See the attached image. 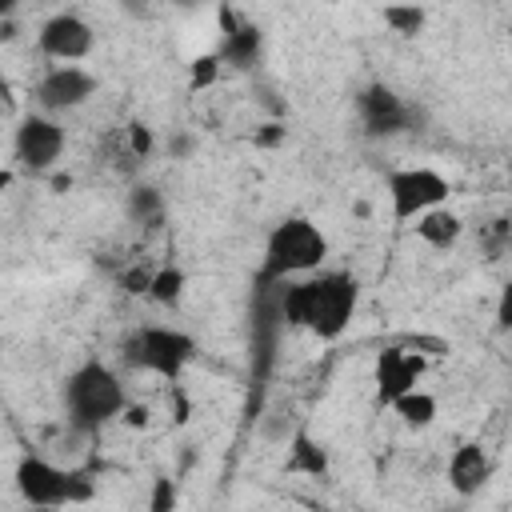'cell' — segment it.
Listing matches in <instances>:
<instances>
[{
    "label": "cell",
    "mask_w": 512,
    "mask_h": 512,
    "mask_svg": "<svg viewBox=\"0 0 512 512\" xmlns=\"http://www.w3.org/2000/svg\"><path fill=\"white\" fill-rule=\"evenodd\" d=\"M356 304H360V280L348 268H320L304 280L276 288L280 320L288 328L316 336L320 344H332L348 332Z\"/></svg>",
    "instance_id": "obj_1"
},
{
    "label": "cell",
    "mask_w": 512,
    "mask_h": 512,
    "mask_svg": "<svg viewBox=\"0 0 512 512\" xmlns=\"http://www.w3.org/2000/svg\"><path fill=\"white\" fill-rule=\"evenodd\" d=\"M328 256H332V240L312 216H284L264 236L256 288L260 292H276V288H284L292 280H304V276L320 272L328 264Z\"/></svg>",
    "instance_id": "obj_2"
},
{
    "label": "cell",
    "mask_w": 512,
    "mask_h": 512,
    "mask_svg": "<svg viewBox=\"0 0 512 512\" xmlns=\"http://www.w3.org/2000/svg\"><path fill=\"white\" fill-rule=\"evenodd\" d=\"M60 408H64L68 428H76L84 436H96L100 428H108L112 420H120L128 412L124 376L104 360H84L64 376Z\"/></svg>",
    "instance_id": "obj_3"
},
{
    "label": "cell",
    "mask_w": 512,
    "mask_h": 512,
    "mask_svg": "<svg viewBox=\"0 0 512 512\" xmlns=\"http://www.w3.org/2000/svg\"><path fill=\"white\" fill-rule=\"evenodd\" d=\"M200 356L196 336L172 328V324H140L128 328V336L120 340V360L128 372H148L164 384H180V376L188 372V364Z\"/></svg>",
    "instance_id": "obj_4"
},
{
    "label": "cell",
    "mask_w": 512,
    "mask_h": 512,
    "mask_svg": "<svg viewBox=\"0 0 512 512\" xmlns=\"http://www.w3.org/2000/svg\"><path fill=\"white\" fill-rule=\"evenodd\" d=\"M16 492L32 508H72V504H88L96 496V480L80 468H64L48 456L28 452L16 464Z\"/></svg>",
    "instance_id": "obj_5"
},
{
    "label": "cell",
    "mask_w": 512,
    "mask_h": 512,
    "mask_svg": "<svg viewBox=\"0 0 512 512\" xmlns=\"http://www.w3.org/2000/svg\"><path fill=\"white\" fill-rule=\"evenodd\" d=\"M384 196H388V212H392L396 224H416L420 216L448 204L452 180L440 168H428V164L392 168L384 176Z\"/></svg>",
    "instance_id": "obj_6"
},
{
    "label": "cell",
    "mask_w": 512,
    "mask_h": 512,
    "mask_svg": "<svg viewBox=\"0 0 512 512\" xmlns=\"http://www.w3.org/2000/svg\"><path fill=\"white\" fill-rule=\"evenodd\" d=\"M68 148V136L60 128L56 116H44V112H28L20 116L16 132H12V156H16V168L28 172V176H44L60 164Z\"/></svg>",
    "instance_id": "obj_7"
},
{
    "label": "cell",
    "mask_w": 512,
    "mask_h": 512,
    "mask_svg": "<svg viewBox=\"0 0 512 512\" xmlns=\"http://www.w3.org/2000/svg\"><path fill=\"white\" fill-rule=\"evenodd\" d=\"M100 92L96 72H88L84 64H52L36 84H32V104L44 116H64L84 108L92 96Z\"/></svg>",
    "instance_id": "obj_8"
},
{
    "label": "cell",
    "mask_w": 512,
    "mask_h": 512,
    "mask_svg": "<svg viewBox=\"0 0 512 512\" xmlns=\"http://www.w3.org/2000/svg\"><path fill=\"white\" fill-rule=\"evenodd\" d=\"M96 48V28L80 12H52L36 28V52L52 64H80Z\"/></svg>",
    "instance_id": "obj_9"
},
{
    "label": "cell",
    "mask_w": 512,
    "mask_h": 512,
    "mask_svg": "<svg viewBox=\"0 0 512 512\" xmlns=\"http://www.w3.org/2000/svg\"><path fill=\"white\" fill-rule=\"evenodd\" d=\"M424 368H428V360H424L420 348L388 344V348L376 356V372H372V380H376V400L392 408L400 396H408V392L420 388Z\"/></svg>",
    "instance_id": "obj_10"
},
{
    "label": "cell",
    "mask_w": 512,
    "mask_h": 512,
    "mask_svg": "<svg viewBox=\"0 0 512 512\" xmlns=\"http://www.w3.org/2000/svg\"><path fill=\"white\" fill-rule=\"evenodd\" d=\"M356 116L368 136H396L412 124V108L388 84H364L356 92Z\"/></svg>",
    "instance_id": "obj_11"
},
{
    "label": "cell",
    "mask_w": 512,
    "mask_h": 512,
    "mask_svg": "<svg viewBox=\"0 0 512 512\" xmlns=\"http://www.w3.org/2000/svg\"><path fill=\"white\" fill-rule=\"evenodd\" d=\"M492 456H488V448L480 444V440H464V444H456L452 448V456H448V468H444V480H448V488L456 492V496H480L484 488H488V480H492Z\"/></svg>",
    "instance_id": "obj_12"
},
{
    "label": "cell",
    "mask_w": 512,
    "mask_h": 512,
    "mask_svg": "<svg viewBox=\"0 0 512 512\" xmlns=\"http://www.w3.org/2000/svg\"><path fill=\"white\" fill-rule=\"evenodd\" d=\"M284 472H288V476H312V480H324V476L332 472V460H328L324 444H320L308 428H296V432L288 436Z\"/></svg>",
    "instance_id": "obj_13"
},
{
    "label": "cell",
    "mask_w": 512,
    "mask_h": 512,
    "mask_svg": "<svg viewBox=\"0 0 512 512\" xmlns=\"http://www.w3.org/2000/svg\"><path fill=\"white\" fill-rule=\"evenodd\" d=\"M220 24H224V40H220V64H232V68H248L256 64L260 56V28L252 24H236L228 12H220Z\"/></svg>",
    "instance_id": "obj_14"
},
{
    "label": "cell",
    "mask_w": 512,
    "mask_h": 512,
    "mask_svg": "<svg viewBox=\"0 0 512 512\" xmlns=\"http://www.w3.org/2000/svg\"><path fill=\"white\" fill-rule=\"evenodd\" d=\"M416 240L420 244H428V248H436V252H448V248H456L460 244V236H464V216L460 212H452L448 204L444 208H436V212H428V216H420L416 224Z\"/></svg>",
    "instance_id": "obj_15"
},
{
    "label": "cell",
    "mask_w": 512,
    "mask_h": 512,
    "mask_svg": "<svg viewBox=\"0 0 512 512\" xmlns=\"http://www.w3.org/2000/svg\"><path fill=\"white\" fill-rule=\"evenodd\" d=\"M392 412H396V420H400L404 428H416V432H424V428H432V424H436V416H440V404H436V396H432V392L416 388V392L400 396V400L392 404Z\"/></svg>",
    "instance_id": "obj_16"
},
{
    "label": "cell",
    "mask_w": 512,
    "mask_h": 512,
    "mask_svg": "<svg viewBox=\"0 0 512 512\" xmlns=\"http://www.w3.org/2000/svg\"><path fill=\"white\" fill-rule=\"evenodd\" d=\"M184 288H188V272H184V268H176V264H160V268H156V276H152L148 296H152L156 304H164V308H176V304H180V296H184Z\"/></svg>",
    "instance_id": "obj_17"
},
{
    "label": "cell",
    "mask_w": 512,
    "mask_h": 512,
    "mask_svg": "<svg viewBox=\"0 0 512 512\" xmlns=\"http://www.w3.org/2000/svg\"><path fill=\"white\" fill-rule=\"evenodd\" d=\"M128 216L136 220V224H160L164 220V196L156 192V188H148V184H140V188H132L128 192Z\"/></svg>",
    "instance_id": "obj_18"
},
{
    "label": "cell",
    "mask_w": 512,
    "mask_h": 512,
    "mask_svg": "<svg viewBox=\"0 0 512 512\" xmlns=\"http://www.w3.org/2000/svg\"><path fill=\"white\" fill-rule=\"evenodd\" d=\"M380 20H384L392 32H400V36H416V32H424L428 12H424L420 4H388V8L380 12Z\"/></svg>",
    "instance_id": "obj_19"
},
{
    "label": "cell",
    "mask_w": 512,
    "mask_h": 512,
    "mask_svg": "<svg viewBox=\"0 0 512 512\" xmlns=\"http://www.w3.org/2000/svg\"><path fill=\"white\" fill-rule=\"evenodd\" d=\"M220 56L216 52H204V56H196L192 60V72H188V84L192 88H208V84H216V76H220Z\"/></svg>",
    "instance_id": "obj_20"
},
{
    "label": "cell",
    "mask_w": 512,
    "mask_h": 512,
    "mask_svg": "<svg viewBox=\"0 0 512 512\" xmlns=\"http://www.w3.org/2000/svg\"><path fill=\"white\" fill-rule=\"evenodd\" d=\"M148 512H176V480H168V476L152 480V492H148Z\"/></svg>",
    "instance_id": "obj_21"
},
{
    "label": "cell",
    "mask_w": 512,
    "mask_h": 512,
    "mask_svg": "<svg viewBox=\"0 0 512 512\" xmlns=\"http://www.w3.org/2000/svg\"><path fill=\"white\" fill-rule=\"evenodd\" d=\"M496 328L500 332H512V280L500 288V296H496Z\"/></svg>",
    "instance_id": "obj_22"
},
{
    "label": "cell",
    "mask_w": 512,
    "mask_h": 512,
    "mask_svg": "<svg viewBox=\"0 0 512 512\" xmlns=\"http://www.w3.org/2000/svg\"><path fill=\"white\" fill-rule=\"evenodd\" d=\"M128 148H132L136 156H148V152H152V132H148L144 124H128Z\"/></svg>",
    "instance_id": "obj_23"
},
{
    "label": "cell",
    "mask_w": 512,
    "mask_h": 512,
    "mask_svg": "<svg viewBox=\"0 0 512 512\" xmlns=\"http://www.w3.org/2000/svg\"><path fill=\"white\" fill-rule=\"evenodd\" d=\"M284 140V128L280 124H264L260 132H256V144H280Z\"/></svg>",
    "instance_id": "obj_24"
},
{
    "label": "cell",
    "mask_w": 512,
    "mask_h": 512,
    "mask_svg": "<svg viewBox=\"0 0 512 512\" xmlns=\"http://www.w3.org/2000/svg\"><path fill=\"white\" fill-rule=\"evenodd\" d=\"M124 424H132V428H144L148 424V408H140V404H128V412L120 416Z\"/></svg>",
    "instance_id": "obj_25"
},
{
    "label": "cell",
    "mask_w": 512,
    "mask_h": 512,
    "mask_svg": "<svg viewBox=\"0 0 512 512\" xmlns=\"http://www.w3.org/2000/svg\"><path fill=\"white\" fill-rule=\"evenodd\" d=\"M188 148H192V140H188V136H176V140H172V152H176V156H180V152H188Z\"/></svg>",
    "instance_id": "obj_26"
},
{
    "label": "cell",
    "mask_w": 512,
    "mask_h": 512,
    "mask_svg": "<svg viewBox=\"0 0 512 512\" xmlns=\"http://www.w3.org/2000/svg\"><path fill=\"white\" fill-rule=\"evenodd\" d=\"M508 52H512V32H508Z\"/></svg>",
    "instance_id": "obj_27"
}]
</instances>
